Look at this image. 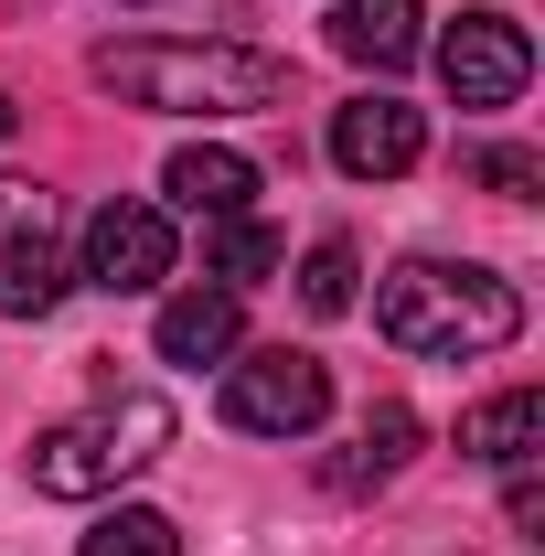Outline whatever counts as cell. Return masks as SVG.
I'll use <instances>...</instances> for the list:
<instances>
[{
	"mask_svg": "<svg viewBox=\"0 0 545 556\" xmlns=\"http://www.w3.org/2000/svg\"><path fill=\"white\" fill-rule=\"evenodd\" d=\"M11 129H22V108H11V97H0V150H11Z\"/></svg>",
	"mask_w": 545,
	"mask_h": 556,
	"instance_id": "d6986e66",
	"label": "cell"
},
{
	"mask_svg": "<svg viewBox=\"0 0 545 556\" xmlns=\"http://www.w3.org/2000/svg\"><path fill=\"white\" fill-rule=\"evenodd\" d=\"M161 193H172L182 214H204V225L257 214V161H246V150H225V139H182V150L161 161Z\"/></svg>",
	"mask_w": 545,
	"mask_h": 556,
	"instance_id": "ba28073f",
	"label": "cell"
},
{
	"mask_svg": "<svg viewBox=\"0 0 545 556\" xmlns=\"http://www.w3.org/2000/svg\"><path fill=\"white\" fill-rule=\"evenodd\" d=\"M97 86L129 97V108H161V118H257V108H289V65L257 54V43H107Z\"/></svg>",
	"mask_w": 545,
	"mask_h": 556,
	"instance_id": "7a4b0ae2",
	"label": "cell"
},
{
	"mask_svg": "<svg viewBox=\"0 0 545 556\" xmlns=\"http://www.w3.org/2000/svg\"><path fill=\"white\" fill-rule=\"evenodd\" d=\"M65 257H54V236H0V321H43L54 300H65Z\"/></svg>",
	"mask_w": 545,
	"mask_h": 556,
	"instance_id": "4fadbf2b",
	"label": "cell"
},
{
	"mask_svg": "<svg viewBox=\"0 0 545 556\" xmlns=\"http://www.w3.org/2000/svg\"><path fill=\"white\" fill-rule=\"evenodd\" d=\"M407 450H417V417L396 407V396H385V407L364 417V439L342 450V460L321 471V482H332V492H364V482H385V471H407Z\"/></svg>",
	"mask_w": 545,
	"mask_h": 556,
	"instance_id": "5bb4252c",
	"label": "cell"
},
{
	"mask_svg": "<svg viewBox=\"0 0 545 556\" xmlns=\"http://www.w3.org/2000/svg\"><path fill=\"white\" fill-rule=\"evenodd\" d=\"M289 268V247H278V225H257V214H225V225H204V278L214 289H257V278Z\"/></svg>",
	"mask_w": 545,
	"mask_h": 556,
	"instance_id": "7c38bea8",
	"label": "cell"
},
{
	"mask_svg": "<svg viewBox=\"0 0 545 556\" xmlns=\"http://www.w3.org/2000/svg\"><path fill=\"white\" fill-rule=\"evenodd\" d=\"M332 417V364L321 353H225V428H246V439H310Z\"/></svg>",
	"mask_w": 545,
	"mask_h": 556,
	"instance_id": "277c9868",
	"label": "cell"
},
{
	"mask_svg": "<svg viewBox=\"0 0 545 556\" xmlns=\"http://www.w3.org/2000/svg\"><path fill=\"white\" fill-rule=\"evenodd\" d=\"M503 514H514L524 535H535V525H545V492H535V471H514V492H503Z\"/></svg>",
	"mask_w": 545,
	"mask_h": 556,
	"instance_id": "ac0fdd59",
	"label": "cell"
},
{
	"mask_svg": "<svg viewBox=\"0 0 545 556\" xmlns=\"http://www.w3.org/2000/svg\"><path fill=\"white\" fill-rule=\"evenodd\" d=\"M332 43L353 65H375V75H407L417 54H428V11H417V0H342Z\"/></svg>",
	"mask_w": 545,
	"mask_h": 556,
	"instance_id": "30bf717a",
	"label": "cell"
},
{
	"mask_svg": "<svg viewBox=\"0 0 545 556\" xmlns=\"http://www.w3.org/2000/svg\"><path fill=\"white\" fill-rule=\"evenodd\" d=\"M545 450V396L535 386H503L492 407H471L460 417V460H492V471H524Z\"/></svg>",
	"mask_w": 545,
	"mask_h": 556,
	"instance_id": "8fae6325",
	"label": "cell"
},
{
	"mask_svg": "<svg viewBox=\"0 0 545 556\" xmlns=\"http://www.w3.org/2000/svg\"><path fill=\"white\" fill-rule=\"evenodd\" d=\"M375 332L428 364H471L524 332V300H514V278L471 268V257H396L375 278Z\"/></svg>",
	"mask_w": 545,
	"mask_h": 556,
	"instance_id": "6da1fadb",
	"label": "cell"
},
{
	"mask_svg": "<svg viewBox=\"0 0 545 556\" xmlns=\"http://www.w3.org/2000/svg\"><path fill=\"white\" fill-rule=\"evenodd\" d=\"M161 364H225V353H246V311H236V289H182V300H161Z\"/></svg>",
	"mask_w": 545,
	"mask_h": 556,
	"instance_id": "9c48e42d",
	"label": "cell"
},
{
	"mask_svg": "<svg viewBox=\"0 0 545 556\" xmlns=\"http://www.w3.org/2000/svg\"><path fill=\"white\" fill-rule=\"evenodd\" d=\"M161 450H172V407H161L150 386H107L86 417H65V428L33 439V492H54V503H97V492L139 482Z\"/></svg>",
	"mask_w": 545,
	"mask_h": 556,
	"instance_id": "3957f363",
	"label": "cell"
},
{
	"mask_svg": "<svg viewBox=\"0 0 545 556\" xmlns=\"http://www.w3.org/2000/svg\"><path fill=\"white\" fill-rule=\"evenodd\" d=\"M75 556H182V525L172 514H150V503H118V514H97Z\"/></svg>",
	"mask_w": 545,
	"mask_h": 556,
	"instance_id": "9a60e30c",
	"label": "cell"
},
{
	"mask_svg": "<svg viewBox=\"0 0 545 556\" xmlns=\"http://www.w3.org/2000/svg\"><path fill=\"white\" fill-rule=\"evenodd\" d=\"M332 161L353 172V182H396V172H417L428 161V118H417L407 97H353V108H332Z\"/></svg>",
	"mask_w": 545,
	"mask_h": 556,
	"instance_id": "52a82bcc",
	"label": "cell"
},
{
	"mask_svg": "<svg viewBox=\"0 0 545 556\" xmlns=\"http://www.w3.org/2000/svg\"><path fill=\"white\" fill-rule=\"evenodd\" d=\"M471 182H492V193L524 204V193H545V161L535 150H471Z\"/></svg>",
	"mask_w": 545,
	"mask_h": 556,
	"instance_id": "e0dca14e",
	"label": "cell"
},
{
	"mask_svg": "<svg viewBox=\"0 0 545 556\" xmlns=\"http://www.w3.org/2000/svg\"><path fill=\"white\" fill-rule=\"evenodd\" d=\"M353 278H364V257H353L342 236H321V247L300 257V311H321V321H342V311H353Z\"/></svg>",
	"mask_w": 545,
	"mask_h": 556,
	"instance_id": "2e32d148",
	"label": "cell"
},
{
	"mask_svg": "<svg viewBox=\"0 0 545 556\" xmlns=\"http://www.w3.org/2000/svg\"><path fill=\"white\" fill-rule=\"evenodd\" d=\"M75 278H97V289H118V300L161 289V278H172V214L139 204V193L97 204V214H86V268H75Z\"/></svg>",
	"mask_w": 545,
	"mask_h": 556,
	"instance_id": "8992f818",
	"label": "cell"
},
{
	"mask_svg": "<svg viewBox=\"0 0 545 556\" xmlns=\"http://www.w3.org/2000/svg\"><path fill=\"white\" fill-rule=\"evenodd\" d=\"M439 86H449L460 108H514V97L535 86L524 22H514V11H460V22L439 33Z\"/></svg>",
	"mask_w": 545,
	"mask_h": 556,
	"instance_id": "5b68a950",
	"label": "cell"
}]
</instances>
